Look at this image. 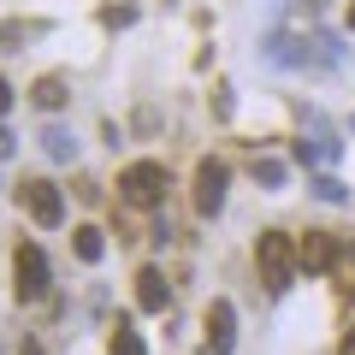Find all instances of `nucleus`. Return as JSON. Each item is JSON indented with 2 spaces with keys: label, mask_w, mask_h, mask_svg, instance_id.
I'll return each instance as SVG.
<instances>
[{
  "label": "nucleus",
  "mask_w": 355,
  "mask_h": 355,
  "mask_svg": "<svg viewBox=\"0 0 355 355\" xmlns=\"http://www.w3.org/2000/svg\"><path fill=\"white\" fill-rule=\"evenodd\" d=\"M18 355H48V349H42L36 338H24V349H18Z\"/></svg>",
  "instance_id": "obj_21"
},
{
  "label": "nucleus",
  "mask_w": 355,
  "mask_h": 355,
  "mask_svg": "<svg viewBox=\"0 0 355 355\" xmlns=\"http://www.w3.org/2000/svg\"><path fill=\"white\" fill-rule=\"evenodd\" d=\"M338 355H355V326H349V338H343V343H338Z\"/></svg>",
  "instance_id": "obj_22"
},
{
  "label": "nucleus",
  "mask_w": 355,
  "mask_h": 355,
  "mask_svg": "<svg viewBox=\"0 0 355 355\" xmlns=\"http://www.w3.org/2000/svg\"><path fill=\"white\" fill-rule=\"evenodd\" d=\"M6 154H12V130L0 125V160H6Z\"/></svg>",
  "instance_id": "obj_20"
},
{
  "label": "nucleus",
  "mask_w": 355,
  "mask_h": 355,
  "mask_svg": "<svg viewBox=\"0 0 355 355\" xmlns=\"http://www.w3.org/2000/svg\"><path fill=\"white\" fill-rule=\"evenodd\" d=\"M296 266H302V261H296L291 231H261V243H254V272H261L266 296H284V291H291Z\"/></svg>",
  "instance_id": "obj_1"
},
{
  "label": "nucleus",
  "mask_w": 355,
  "mask_h": 355,
  "mask_svg": "<svg viewBox=\"0 0 355 355\" xmlns=\"http://www.w3.org/2000/svg\"><path fill=\"white\" fill-rule=\"evenodd\" d=\"M225 190H231V166L225 160H202L196 166V214L214 219L225 207Z\"/></svg>",
  "instance_id": "obj_5"
},
{
  "label": "nucleus",
  "mask_w": 355,
  "mask_h": 355,
  "mask_svg": "<svg viewBox=\"0 0 355 355\" xmlns=\"http://www.w3.org/2000/svg\"><path fill=\"white\" fill-rule=\"evenodd\" d=\"M343 18H349V30H355V0H349V12H343Z\"/></svg>",
  "instance_id": "obj_23"
},
{
  "label": "nucleus",
  "mask_w": 355,
  "mask_h": 355,
  "mask_svg": "<svg viewBox=\"0 0 355 355\" xmlns=\"http://www.w3.org/2000/svg\"><path fill=\"white\" fill-rule=\"evenodd\" d=\"M6 107H12V83L0 77V119H6Z\"/></svg>",
  "instance_id": "obj_19"
},
{
  "label": "nucleus",
  "mask_w": 355,
  "mask_h": 355,
  "mask_svg": "<svg viewBox=\"0 0 355 355\" xmlns=\"http://www.w3.org/2000/svg\"><path fill=\"white\" fill-rule=\"evenodd\" d=\"M296 261H302V272H326V266H338V237H331V231H308V237L296 243Z\"/></svg>",
  "instance_id": "obj_8"
},
{
  "label": "nucleus",
  "mask_w": 355,
  "mask_h": 355,
  "mask_svg": "<svg viewBox=\"0 0 355 355\" xmlns=\"http://www.w3.org/2000/svg\"><path fill=\"white\" fill-rule=\"evenodd\" d=\"M308 190H314L320 202H349V190H343V184H338L331 172H314V184H308Z\"/></svg>",
  "instance_id": "obj_16"
},
{
  "label": "nucleus",
  "mask_w": 355,
  "mask_h": 355,
  "mask_svg": "<svg viewBox=\"0 0 355 355\" xmlns=\"http://www.w3.org/2000/svg\"><path fill=\"white\" fill-rule=\"evenodd\" d=\"M48 284H53L48 254H42L36 243H18V249H12V296H18V302H42Z\"/></svg>",
  "instance_id": "obj_3"
},
{
  "label": "nucleus",
  "mask_w": 355,
  "mask_h": 355,
  "mask_svg": "<svg viewBox=\"0 0 355 355\" xmlns=\"http://www.w3.org/2000/svg\"><path fill=\"white\" fill-rule=\"evenodd\" d=\"M71 249H77V261L95 266V261L107 254V231H101V225H77V231H71Z\"/></svg>",
  "instance_id": "obj_13"
},
{
  "label": "nucleus",
  "mask_w": 355,
  "mask_h": 355,
  "mask_svg": "<svg viewBox=\"0 0 355 355\" xmlns=\"http://www.w3.org/2000/svg\"><path fill=\"white\" fill-rule=\"evenodd\" d=\"M261 48H266V60H272V65H308V60H314V48H302V42L284 36V30H272Z\"/></svg>",
  "instance_id": "obj_10"
},
{
  "label": "nucleus",
  "mask_w": 355,
  "mask_h": 355,
  "mask_svg": "<svg viewBox=\"0 0 355 355\" xmlns=\"http://www.w3.org/2000/svg\"><path fill=\"white\" fill-rule=\"evenodd\" d=\"M202 331H207V349H214V355H231V349H237V308H231L225 296H219V302H207Z\"/></svg>",
  "instance_id": "obj_7"
},
{
  "label": "nucleus",
  "mask_w": 355,
  "mask_h": 355,
  "mask_svg": "<svg viewBox=\"0 0 355 355\" xmlns=\"http://www.w3.org/2000/svg\"><path fill=\"white\" fill-rule=\"evenodd\" d=\"M214 113H219V119H231V89H225V83L214 89Z\"/></svg>",
  "instance_id": "obj_18"
},
{
  "label": "nucleus",
  "mask_w": 355,
  "mask_h": 355,
  "mask_svg": "<svg viewBox=\"0 0 355 355\" xmlns=\"http://www.w3.org/2000/svg\"><path fill=\"white\" fill-rule=\"evenodd\" d=\"M30 101H36L42 113H60V107L71 101V89H65V77H53V71H48V77H36V89H30Z\"/></svg>",
  "instance_id": "obj_11"
},
{
  "label": "nucleus",
  "mask_w": 355,
  "mask_h": 355,
  "mask_svg": "<svg viewBox=\"0 0 355 355\" xmlns=\"http://www.w3.org/2000/svg\"><path fill=\"white\" fill-rule=\"evenodd\" d=\"M338 137L326 130V119L320 113H308V130H302V142H296V160L302 166H338Z\"/></svg>",
  "instance_id": "obj_6"
},
{
  "label": "nucleus",
  "mask_w": 355,
  "mask_h": 355,
  "mask_svg": "<svg viewBox=\"0 0 355 355\" xmlns=\"http://www.w3.org/2000/svg\"><path fill=\"white\" fill-rule=\"evenodd\" d=\"M18 202H24V214L36 219L42 231H53L65 219V202H60V190H53L48 178H24V184H18Z\"/></svg>",
  "instance_id": "obj_4"
},
{
  "label": "nucleus",
  "mask_w": 355,
  "mask_h": 355,
  "mask_svg": "<svg viewBox=\"0 0 355 355\" xmlns=\"http://www.w3.org/2000/svg\"><path fill=\"white\" fill-rule=\"evenodd\" d=\"M107 355H148V343H142V331L130 326V314L113 320V343H107Z\"/></svg>",
  "instance_id": "obj_12"
},
{
  "label": "nucleus",
  "mask_w": 355,
  "mask_h": 355,
  "mask_svg": "<svg viewBox=\"0 0 355 355\" xmlns=\"http://www.w3.org/2000/svg\"><path fill=\"white\" fill-rule=\"evenodd\" d=\"M42 148H48V160H77V137H71V130H60V125H48V130H42Z\"/></svg>",
  "instance_id": "obj_14"
},
{
  "label": "nucleus",
  "mask_w": 355,
  "mask_h": 355,
  "mask_svg": "<svg viewBox=\"0 0 355 355\" xmlns=\"http://www.w3.org/2000/svg\"><path fill=\"white\" fill-rule=\"evenodd\" d=\"M284 178H291V172H284V160H266V154L254 160V184H266V190H284Z\"/></svg>",
  "instance_id": "obj_15"
},
{
  "label": "nucleus",
  "mask_w": 355,
  "mask_h": 355,
  "mask_svg": "<svg viewBox=\"0 0 355 355\" xmlns=\"http://www.w3.org/2000/svg\"><path fill=\"white\" fill-rule=\"evenodd\" d=\"M166 302H172L166 272H160V266H142V272H137V308H142V314H166Z\"/></svg>",
  "instance_id": "obj_9"
},
{
  "label": "nucleus",
  "mask_w": 355,
  "mask_h": 355,
  "mask_svg": "<svg viewBox=\"0 0 355 355\" xmlns=\"http://www.w3.org/2000/svg\"><path fill=\"white\" fill-rule=\"evenodd\" d=\"M166 190H172V184H166V166H160V160H130L125 172H119V202L137 207V214L160 207Z\"/></svg>",
  "instance_id": "obj_2"
},
{
  "label": "nucleus",
  "mask_w": 355,
  "mask_h": 355,
  "mask_svg": "<svg viewBox=\"0 0 355 355\" xmlns=\"http://www.w3.org/2000/svg\"><path fill=\"white\" fill-rule=\"evenodd\" d=\"M101 18H107V24H137V6H107Z\"/></svg>",
  "instance_id": "obj_17"
}]
</instances>
